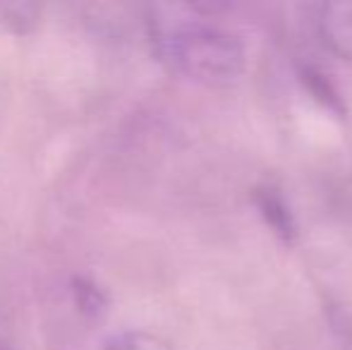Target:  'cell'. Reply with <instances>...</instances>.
I'll return each mask as SVG.
<instances>
[{"mask_svg":"<svg viewBox=\"0 0 352 350\" xmlns=\"http://www.w3.org/2000/svg\"><path fill=\"white\" fill-rule=\"evenodd\" d=\"M161 58L201 85H228L245 70V46L235 34L201 19H177L156 32Z\"/></svg>","mask_w":352,"mask_h":350,"instance_id":"obj_1","label":"cell"},{"mask_svg":"<svg viewBox=\"0 0 352 350\" xmlns=\"http://www.w3.org/2000/svg\"><path fill=\"white\" fill-rule=\"evenodd\" d=\"M316 29L333 56L352 63V3H326L319 8Z\"/></svg>","mask_w":352,"mask_h":350,"instance_id":"obj_2","label":"cell"},{"mask_svg":"<svg viewBox=\"0 0 352 350\" xmlns=\"http://www.w3.org/2000/svg\"><path fill=\"white\" fill-rule=\"evenodd\" d=\"M252 201H254L259 216L266 221V226L271 228V233L285 245H292L297 240V221L292 216L290 206H287L285 197L280 195L278 187L271 185H259L252 192Z\"/></svg>","mask_w":352,"mask_h":350,"instance_id":"obj_3","label":"cell"},{"mask_svg":"<svg viewBox=\"0 0 352 350\" xmlns=\"http://www.w3.org/2000/svg\"><path fill=\"white\" fill-rule=\"evenodd\" d=\"M300 77H302V82H305V87L309 89V94L321 103V106H326L329 111L340 113V116H343L345 106H343V101H340V94L336 91V87L331 85L329 77H326L324 72L316 70V67L305 65L300 70Z\"/></svg>","mask_w":352,"mask_h":350,"instance_id":"obj_4","label":"cell"},{"mask_svg":"<svg viewBox=\"0 0 352 350\" xmlns=\"http://www.w3.org/2000/svg\"><path fill=\"white\" fill-rule=\"evenodd\" d=\"M72 293H74L77 309L82 314H87V317H98V314L108 307L106 293H103L94 281L84 278V276H79V278L72 281Z\"/></svg>","mask_w":352,"mask_h":350,"instance_id":"obj_5","label":"cell"},{"mask_svg":"<svg viewBox=\"0 0 352 350\" xmlns=\"http://www.w3.org/2000/svg\"><path fill=\"white\" fill-rule=\"evenodd\" d=\"M106 350H173L166 338L146 331H127L111 338Z\"/></svg>","mask_w":352,"mask_h":350,"instance_id":"obj_6","label":"cell"},{"mask_svg":"<svg viewBox=\"0 0 352 350\" xmlns=\"http://www.w3.org/2000/svg\"><path fill=\"white\" fill-rule=\"evenodd\" d=\"M36 12L38 8H34V5H10V8L3 10V17L5 22L14 24L17 32H27L36 22Z\"/></svg>","mask_w":352,"mask_h":350,"instance_id":"obj_7","label":"cell"}]
</instances>
